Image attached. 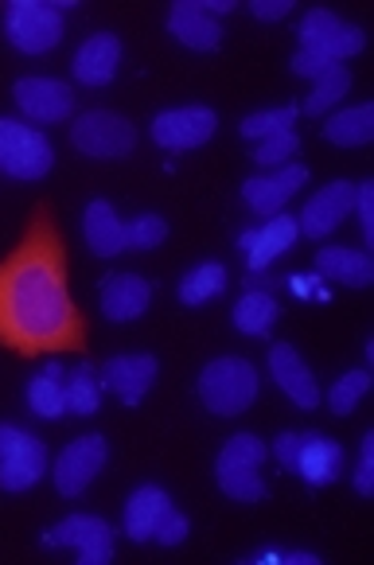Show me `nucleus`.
<instances>
[{"instance_id":"1","label":"nucleus","mask_w":374,"mask_h":565,"mask_svg":"<svg viewBox=\"0 0 374 565\" xmlns=\"http://www.w3.org/2000/svg\"><path fill=\"white\" fill-rule=\"evenodd\" d=\"M0 348L24 359L86 348V317L71 300L67 246L47 207L32 211L24 238L0 262Z\"/></svg>"},{"instance_id":"2","label":"nucleus","mask_w":374,"mask_h":565,"mask_svg":"<svg viewBox=\"0 0 374 565\" xmlns=\"http://www.w3.org/2000/svg\"><path fill=\"white\" fill-rule=\"evenodd\" d=\"M254 398H258V371L249 359L223 355L200 371V402L215 417H238Z\"/></svg>"},{"instance_id":"3","label":"nucleus","mask_w":374,"mask_h":565,"mask_svg":"<svg viewBox=\"0 0 374 565\" xmlns=\"http://www.w3.org/2000/svg\"><path fill=\"white\" fill-rule=\"evenodd\" d=\"M261 465H266V445L254 433H238L218 449L215 460V480L234 503H261L269 495L266 480H261Z\"/></svg>"},{"instance_id":"4","label":"nucleus","mask_w":374,"mask_h":565,"mask_svg":"<svg viewBox=\"0 0 374 565\" xmlns=\"http://www.w3.org/2000/svg\"><path fill=\"white\" fill-rule=\"evenodd\" d=\"M277 460L281 468L297 472L308 488L335 483L343 472V445L324 437V433H281L277 441Z\"/></svg>"},{"instance_id":"5","label":"nucleus","mask_w":374,"mask_h":565,"mask_svg":"<svg viewBox=\"0 0 374 565\" xmlns=\"http://www.w3.org/2000/svg\"><path fill=\"white\" fill-rule=\"evenodd\" d=\"M4 35L24 55H47L63 40V9L47 0H12L4 9Z\"/></svg>"},{"instance_id":"6","label":"nucleus","mask_w":374,"mask_h":565,"mask_svg":"<svg viewBox=\"0 0 374 565\" xmlns=\"http://www.w3.org/2000/svg\"><path fill=\"white\" fill-rule=\"evenodd\" d=\"M51 164H55V152L40 129L0 117V172L12 180H43Z\"/></svg>"},{"instance_id":"7","label":"nucleus","mask_w":374,"mask_h":565,"mask_svg":"<svg viewBox=\"0 0 374 565\" xmlns=\"http://www.w3.org/2000/svg\"><path fill=\"white\" fill-rule=\"evenodd\" d=\"M71 141H75L78 152H86L94 160H117L137 149V129L129 117L109 114V109H90V114L75 117Z\"/></svg>"},{"instance_id":"8","label":"nucleus","mask_w":374,"mask_h":565,"mask_svg":"<svg viewBox=\"0 0 374 565\" xmlns=\"http://www.w3.org/2000/svg\"><path fill=\"white\" fill-rule=\"evenodd\" d=\"M234 9V0H175L168 9V35L192 51H218L223 47V28L218 17Z\"/></svg>"},{"instance_id":"9","label":"nucleus","mask_w":374,"mask_h":565,"mask_svg":"<svg viewBox=\"0 0 374 565\" xmlns=\"http://www.w3.org/2000/svg\"><path fill=\"white\" fill-rule=\"evenodd\" d=\"M47 472V449L20 425H0V491H28Z\"/></svg>"},{"instance_id":"10","label":"nucleus","mask_w":374,"mask_h":565,"mask_svg":"<svg viewBox=\"0 0 374 565\" xmlns=\"http://www.w3.org/2000/svg\"><path fill=\"white\" fill-rule=\"evenodd\" d=\"M297 35H300V47L317 51V55L332 58V63H348V58H355L359 51L366 47L363 28L348 24V20H340L335 12H328V9L308 12V17L300 20Z\"/></svg>"},{"instance_id":"11","label":"nucleus","mask_w":374,"mask_h":565,"mask_svg":"<svg viewBox=\"0 0 374 565\" xmlns=\"http://www.w3.org/2000/svg\"><path fill=\"white\" fill-rule=\"evenodd\" d=\"M43 546H75L83 565L114 562V526L98 515H67L43 534Z\"/></svg>"},{"instance_id":"12","label":"nucleus","mask_w":374,"mask_h":565,"mask_svg":"<svg viewBox=\"0 0 374 565\" xmlns=\"http://www.w3.org/2000/svg\"><path fill=\"white\" fill-rule=\"evenodd\" d=\"M106 460H109V445H106V437H98V433H94V437H78V441H71L55 460L58 495H67V499L83 495V491L98 480V472L106 468Z\"/></svg>"},{"instance_id":"13","label":"nucleus","mask_w":374,"mask_h":565,"mask_svg":"<svg viewBox=\"0 0 374 565\" xmlns=\"http://www.w3.org/2000/svg\"><path fill=\"white\" fill-rule=\"evenodd\" d=\"M215 129H218V114L207 106L168 109V114L152 117V141L172 152L200 149V145H207L215 137Z\"/></svg>"},{"instance_id":"14","label":"nucleus","mask_w":374,"mask_h":565,"mask_svg":"<svg viewBox=\"0 0 374 565\" xmlns=\"http://www.w3.org/2000/svg\"><path fill=\"white\" fill-rule=\"evenodd\" d=\"M157 374H160L157 355H114L101 363L98 379L109 394H117V398L125 402V406H141L145 394L157 383Z\"/></svg>"},{"instance_id":"15","label":"nucleus","mask_w":374,"mask_h":565,"mask_svg":"<svg viewBox=\"0 0 374 565\" xmlns=\"http://www.w3.org/2000/svg\"><path fill=\"white\" fill-rule=\"evenodd\" d=\"M351 211H355V183L332 180L328 188H320V192L304 203V215L297 218V226L308 238H328Z\"/></svg>"},{"instance_id":"16","label":"nucleus","mask_w":374,"mask_h":565,"mask_svg":"<svg viewBox=\"0 0 374 565\" xmlns=\"http://www.w3.org/2000/svg\"><path fill=\"white\" fill-rule=\"evenodd\" d=\"M12 98L17 106L24 109L32 121H43V125H55L63 117H71L75 109V94H71L67 83H58V78H20L12 86Z\"/></svg>"},{"instance_id":"17","label":"nucleus","mask_w":374,"mask_h":565,"mask_svg":"<svg viewBox=\"0 0 374 565\" xmlns=\"http://www.w3.org/2000/svg\"><path fill=\"white\" fill-rule=\"evenodd\" d=\"M269 374H274V383L281 386V394L297 409H317L320 386L292 343H274V348H269Z\"/></svg>"},{"instance_id":"18","label":"nucleus","mask_w":374,"mask_h":565,"mask_svg":"<svg viewBox=\"0 0 374 565\" xmlns=\"http://www.w3.org/2000/svg\"><path fill=\"white\" fill-rule=\"evenodd\" d=\"M304 180H308L304 164H285V168H277L274 175H254V180L242 183V200L249 203V211L274 218V215H281L285 203L304 188Z\"/></svg>"},{"instance_id":"19","label":"nucleus","mask_w":374,"mask_h":565,"mask_svg":"<svg viewBox=\"0 0 374 565\" xmlns=\"http://www.w3.org/2000/svg\"><path fill=\"white\" fill-rule=\"evenodd\" d=\"M297 234H300V226H297V218L292 215H274L266 226H258V231H246L238 238V246H242V254H246V266H249V274H266L269 266H274L277 258H281L285 249L297 242Z\"/></svg>"},{"instance_id":"20","label":"nucleus","mask_w":374,"mask_h":565,"mask_svg":"<svg viewBox=\"0 0 374 565\" xmlns=\"http://www.w3.org/2000/svg\"><path fill=\"white\" fill-rule=\"evenodd\" d=\"M152 305V285L141 274H109L101 281V317L114 324H129V320L145 317V308Z\"/></svg>"},{"instance_id":"21","label":"nucleus","mask_w":374,"mask_h":565,"mask_svg":"<svg viewBox=\"0 0 374 565\" xmlns=\"http://www.w3.org/2000/svg\"><path fill=\"white\" fill-rule=\"evenodd\" d=\"M172 508L175 503L164 488H157V483H141L133 495L125 499V534H129L133 542H152L160 519H164Z\"/></svg>"},{"instance_id":"22","label":"nucleus","mask_w":374,"mask_h":565,"mask_svg":"<svg viewBox=\"0 0 374 565\" xmlns=\"http://www.w3.org/2000/svg\"><path fill=\"white\" fill-rule=\"evenodd\" d=\"M117 63H121V40L109 32H98L75 51V78L83 86H109L117 75Z\"/></svg>"},{"instance_id":"23","label":"nucleus","mask_w":374,"mask_h":565,"mask_svg":"<svg viewBox=\"0 0 374 565\" xmlns=\"http://www.w3.org/2000/svg\"><path fill=\"white\" fill-rule=\"evenodd\" d=\"M83 234H86V246H90L98 258H117V254H125V223L117 218L109 200L86 203Z\"/></svg>"},{"instance_id":"24","label":"nucleus","mask_w":374,"mask_h":565,"mask_svg":"<svg viewBox=\"0 0 374 565\" xmlns=\"http://www.w3.org/2000/svg\"><path fill=\"white\" fill-rule=\"evenodd\" d=\"M317 277L351 285V289H366V285L374 281V258L371 254H363V249L328 246L317 254Z\"/></svg>"},{"instance_id":"25","label":"nucleus","mask_w":374,"mask_h":565,"mask_svg":"<svg viewBox=\"0 0 374 565\" xmlns=\"http://www.w3.org/2000/svg\"><path fill=\"white\" fill-rule=\"evenodd\" d=\"M324 137L340 149H359V145L374 141V106L363 102V106H351L343 114H332L324 125Z\"/></svg>"},{"instance_id":"26","label":"nucleus","mask_w":374,"mask_h":565,"mask_svg":"<svg viewBox=\"0 0 374 565\" xmlns=\"http://www.w3.org/2000/svg\"><path fill=\"white\" fill-rule=\"evenodd\" d=\"M63 366L58 363H47L40 374L32 379V386H28V406H32V414L40 417H63L67 414V391H63Z\"/></svg>"},{"instance_id":"27","label":"nucleus","mask_w":374,"mask_h":565,"mask_svg":"<svg viewBox=\"0 0 374 565\" xmlns=\"http://www.w3.org/2000/svg\"><path fill=\"white\" fill-rule=\"evenodd\" d=\"M277 320V300L266 289H246V297L234 305V328L242 335H269Z\"/></svg>"},{"instance_id":"28","label":"nucleus","mask_w":374,"mask_h":565,"mask_svg":"<svg viewBox=\"0 0 374 565\" xmlns=\"http://www.w3.org/2000/svg\"><path fill=\"white\" fill-rule=\"evenodd\" d=\"M223 289H226V266L203 262V266H195L192 274L180 281V300L188 308H200V305H207V300H215Z\"/></svg>"},{"instance_id":"29","label":"nucleus","mask_w":374,"mask_h":565,"mask_svg":"<svg viewBox=\"0 0 374 565\" xmlns=\"http://www.w3.org/2000/svg\"><path fill=\"white\" fill-rule=\"evenodd\" d=\"M312 98L304 102V114H328L340 98H348L351 90V71L343 63H328L317 78H312Z\"/></svg>"},{"instance_id":"30","label":"nucleus","mask_w":374,"mask_h":565,"mask_svg":"<svg viewBox=\"0 0 374 565\" xmlns=\"http://www.w3.org/2000/svg\"><path fill=\"white\" fill-rule=\"evenodd\" d=\"M63 391H67V409H71V414L90 417V414H98V409H101V379L94 374L90 363L78 366Z\"/></svg>"},{"instance_id":"31","label":"nucleus","mask_w":374,"mask_h":565,"mask_svg":"<svg viewBox=\"0 0 374 565\" xmlns=\"http://www.w3.org/2000/svg\"><path fill=\"white\" fill-rule=\"evenodd\" d=\"M300 106H281V109H258V114L242 117L238 134L246 137V141H261V137H274L281 134V129H292V121H297Z\"/></svg>"},{"instance_id":"32","label":"nucleus","mask_w":374,"mask_h":565,"mask_svg":"<svg viewBox=\"0 0 374 565\" xmlns=\"http://www.w3.org/2000/svg\"><path fill=\"white\" fill-rule=\"evenodd\" d=\"M366 391H371V371H363V366H359V371H348L340 383L328 391V409L340 417L355 414V406L366 398Z\"/></svg>"},{"instance_id":"33","label":"nucleus","mask_w":374,"mask_h":565,"mask_svg":"<svg viewBox=\"0 0 374 565\" xmlns=\"http://www.w3.org/2000/svg\"><path fill=\"white\" fill-rule=\"evenodd\" d=\"M297 152H300V137L292 134V129H281V134H274V137H261L258 149H254V160L266 168H285V164H292Z\"/></svg>"},{"instance_id":"34","label":"nucleus","mask_w":374,"mask_h":565,"mask_svg":"<svg viewBox=\"0 0 374 565\" xmlns=\"http://www.w3.org/2000/svg\"><path fill=\"white\" fill-rule=\"evenodd\" d=\"M168 238V223L160 215H137L125 223V249H157Z\"/></svg>"},{"instance_id":"35","label":"nucleus","mask_w":374,"mask_h":565,"mask_svg":"<svg viewBox=\"0 0 374 565\" xmlns=\"http://www.w3.org/2000/svg\"><path fill=\"white\" fill-rule=\"evenodd\" d=\"M192 534V523H188V515L183 511H168L164 519H160V526H157V534H152V542H160V546H180L183 539Z\"/></svg>"},{"instance_id":"36","label":"nucleus","mask_w":374,"mask_h":565,"mask_svg":"<svg viewBox=\"0 0 374 565\" xmlns=\"http://www.w3.org/2000/svg\"><path fill=\"white\" fill-rule=\"evenodd\" d=\"M355 491L359 495H371L374 491V433L363 437V452H359V468H355Z\"/></svg>"},{"instance_id":"37","label":"nucleus","mask_w":374,"mask_h":565,"mask_svg":"<svg viewBox=\"0 0 374 565\" xmlns=\"http://www.w3.org/2000/svg\"><path fill=\"white\" fill-rule=\"evenodd\" d=\"M355 211H359V218H363V238L374 242V183L371 180L355 183Z\"/></svg>"},{"instance_id":"38","label":"nucleus","mask_w":374,"mask_h":565,"mask_svg":"<svg viewBox=\"0 0 374 565\" xmlns=\"http://www.w3.org/2000/svg\"><path fill=\"white\" fill-rule=\"evenodd\" d=\"M249 12L258 20H285L292 12V0H254Z\"/></svg>"},{"instance_id":"39","label":"nucleus","mask_w":374,"mask_h":565,"mask_svg":"<svg viewBox=\"0 0 374 565\" xmlns=\"http://www.w3.org/2000/svg\"><path fill=\"white\" fill-rule=\"evenodd\" d=\"M289 285H292V292H297L300 300H308V297H312V285H317V277H312V281H308V277H289Z\"/></svg>"}]
</instances>
